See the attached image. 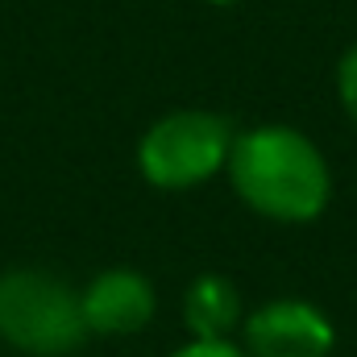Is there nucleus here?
<instances>
[{
  "label": "nucleus",
  "instance_id": "nucleus-1",
  "mask_svg": "<svg viewBox=\"0 0 357 357\" xmlns=\"http://www.w3.org/2000/svg\"><path fill=\"white\" fill-rule=\"evenodd\" d=\"M225 175L237 199L274 225H312L333 199L324 150L295 125H254L233 137Z\"/></svg>",
  "mask_w": 357,
  "mask_h": 357
},
{
  "label": "nucleus",
  "instance_id": "nucleus-2",
  "mask_svg": "<svg viewBox=\"0 0 357 357\" xmlns=\"http://www.w3.org/2000/svg\"><path fill=\"white\" fill-rule=\"evenodd\" d=\"M79 287L42 266L0 274V341L25 357H71L88 345Z\"/></svg>",
  "mask_w": 357,
  "mask_h": 357
},
{
  "label": "nucleus",
  "instance_id": "nucleus-3",
  "mask_svg": "<svg viewBox=\"0 0 357 357\" xmlns=\"http://www.w3.org/2000/svg\"><path fill=\"white\" fill-rule=\"evenodd\" d=\"M237 129L212 108L162 112L137 137V171L158 191H191L216 178L229 162Z\"/></svg>",
  "mask_w": 357,
  "mask_h": 357
},
{
  "label": "nucleus",
  "instance_id": "nucleus-4",
  "mask_svg": "<svg viewBox=\"0 0 357 357\" xmlns=\"http://www.w3.org/2000/svg\"><path fill=\"white\" fill-rule=\"evenodd\" d=\"M241 349L250 357H333V316L299 295H278L241 320Z\"/></svg>",
  "mask_w": 357,
  "mask_h": 357
},
{
  "label": "nucleus",
  "instance_id": "nucleus-5",
  "mask_svg": "<svg viewBox=\"0 0 357 357\" xmlns=\"http://www.w3.org/2000/svg\"><path fill=\"white\" fill-rule=\"evenodd\" d=\"M79 307L91 337H137L158 316V291L142 270L108 266L79 287Z\"/></svg>",
  "mask_w": 357,
  "mask_h": 357
},
{
  "label": "nucleus",
  "instance_id": "nucleus-6",
  "mask_svg": "<svg viewBox=\"0 0 357 357\" xmlns=\"http://www.w3.org/2000/svg\"><path fill=\"white\" fill-rule=\"evenodd\" d=\"M178 312H183V328L191 337H204V341L233 337V328H241V320H245L237 282L229 274H216V270L187 282Z\"/></svg>",
  "mask_w": 357,
  "mask_h": 357
},
{
  "label": "nucleus",
  "instance_id": "nucleus-7",
  "mask_svg": "<svg viewBox=\"0 0 357 357\" xmlns=\"http://www.w3.org/2000/svg\"><path fill=\"white\" fill-rule=\"evenodd\" d=\"M333 79H337V100H341L349 125L357 129V42L345 46V54L337 59V75Z\"/></svg>",
  "mask_w": 357,
  "mask_h": 357
},
{
  "label": "nucleus",
  "instance_id": "nucleus-8",
  "mask_svg": "<svg viewBox=\"0 0 357 357\" xmlns=\"http://www.w3.org/2000/svg\"><path fill=\"white\" fill-rule=\"evenodd\" d=\"M171 357H250L233 337H216V341H204V337H191L187 345H178Z\"/></svg>",
  "mask_w": 357,
  "mask_h": 357
},
{
  "label": "nucleus",
  "instance_id": "nucleus-9",
  "mask_svg": "<svg viewBox=\"0 0 357 357\" xmlns=\"http://www.w3.org/2000/svg\"><path fill=\"white\" fill-rule=\"evenodd\" d=\"M204 4H212V8H233V4H241V0H204Z\"/></svg>",
  "mask_w": 357,
  "mask_h": 357
}]
</instances>
